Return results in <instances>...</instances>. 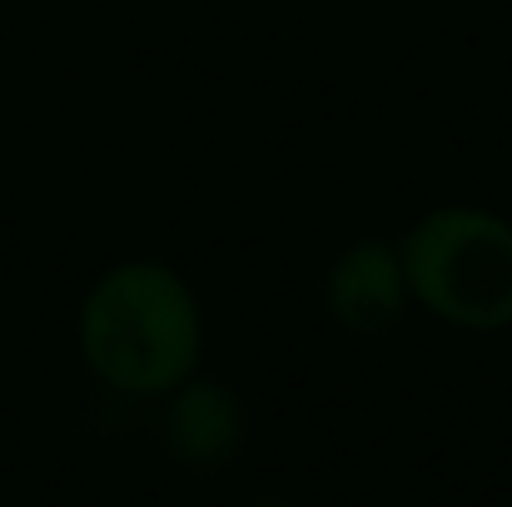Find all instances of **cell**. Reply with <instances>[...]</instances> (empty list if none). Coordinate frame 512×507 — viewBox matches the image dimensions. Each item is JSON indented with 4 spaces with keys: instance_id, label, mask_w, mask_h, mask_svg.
I'll list each match as a JSON object with an SVG mask.
<instances>
[{
    "instance_id": "5",
    "label": "cell",
    "mask_w": 512,
    "mask_h": 507,
    "mask_svg": "<svg viewBox=\"0 0 512 507\" xmlns=\"http://www.w3.org/2000/svg\"><path fill=\"white\" fill-rule=\"evenodd\" d=\"M249 507H294V503H289V498H254Z\"/></svg>"
},
{
    "instance_id": "3",
    "label": "cell",
    "mask_w": 512,
    "mask_h": 507,
    "mask_svg": "<svg viewBox=\"0 0 512 507\" xmlns=\"http://www.w3.org/2000/svg\"><path fill=\"white\" fill-rule=\"evenodd\" d=\"M408 299L413 294H408V279H403V259L383 239H358L334 259L329 314L348 334L373 338L383 329H393L403 319Z\"/></svg>"
},
{
    "instance_id": "1",
    "label": "cell",
    "mask_w": 512,
    "mask_h": 507,
    "mask_svg": "<svg viewBox=\"0 0 512 507\" xmlns=\"http://www.w3.org/2000/svg\"><path fill=\"white\" fill-rule=\"evenodd\" d=\"M199 304L170 264L135 259L95 279L80 304V353L90 373L130 398L174 393L199 363Z\"/></svg>"
},
{
    "instance_id": "4",
    "label": "cell",
    "mask_w": 512,
    "mask_h": 507,
    "mask_svg": "<svg viewBox=\"0 0 512 507\" xmlns=\"http://www.w3.org/2000/svg\"><path fill=\"white\" fill-rule=\"evenodd\" d=\"M244 438H249V413L234 388L209 378H184L170 393L165 443L184 468L214 473L244 453Z\"/></svg>"
},
{
    "instance_id": "2",
    "label": "cell",
    "mask_w": 512,
    "mask_h": 507,
    "mask_svg": "<svg viewBox=\"0 0 512 507\" xmlns=\"http://www.w3.org/2000/svg\"><path fill=\"white\" fill-rule=\"evenodd\" d=\"M408 294L453 329L498 334L512 329V224L448 204L413 224L398 249Z\"/></svg>"
}]
</instances>
